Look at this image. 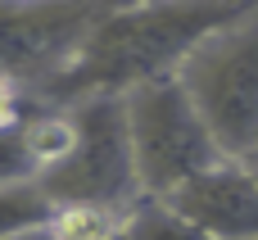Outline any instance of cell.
<instances>
[{
	"instance_id": "cell-1",
	"label": "cell",
	"mask_w": 258,
	"mask_h": 240,
	"mask_svg": "<svg viewBox=\"0 0 258 240\" xmlns=\"http://www.w3.org/2000/svg\"><path fill=\"white\" fill-rule=\"evenodd\" d=\"M240 14L245 5H104L100 23L86 32L63 73L36 91V100L68 109L95 95H132L150 82L177 77L186 59Z\"/></svg>"
},
{
	"instance_id": "cell-3",
	"label": "cell",
	"mask_w": 258,
	"mask_h": 240,
	"mask_svg": "<svg viewBox=\"0 0 258 240\" xmlns=\"http://www.w3.org/2000/svg\"><path fill=\"white\" fill-rule=\"evenodd\" d=\"M177 77L227 159L258 154V5L213 32Z\"/></svg>"
},
{
	"instance_id": "cell-6",
	"label": "cell",
	"mask_w": 258,
	"mask_h": 240,
	"mask_svg": "<svg viewBox=\"0 0 258 240\" xmlns=\"http://www.w3.org/2000/svg\"><path fill=\"white\" fill-rule=\"evenodd\" d=\"M168 204L209 240H258V177L240 159H222L218 168L200 172L168 195Z\"/></svg>"
},
{
	"instance_id": "cell-4",
	"label": "cell",
	"mask_w": 258,
	"mask_h": 240,
	"mask_svg": "<svg viewBox=\"0 0 258 240\" xmlns=\"http://www.w3.org/2000/svg\"><path fill=\"white\" fill-rule=\"evenodd\" d=\"M122 100H127V132H132L141 191L150 200L177 195L186 182H195L200 172H209L227 159L222 145L213 141L209 123L200 118L195 100L186 95L181 77L150 82Z\"/></svg>"
},
{
	"instance_id": "cell-7",
	"label": "cell",
	"mask_w": 258,
	"mask_h": 240,
	"mask_svg": "<svg viewBox=\"0 0 258 240\" xmlns=\"http://www.w3.org/2000/svg\"><path fill=\"white\" fill-rule=\"evenodd\" d=\"M54 200L36 186V182H23V186H0V240H18L27 231H45L54 222Z\"/></svg>"
},
{
	"instance_id": "cell-9",
	"label": "cell",
	"mask_w": 258,
	"mask_h": 240,
	"mask_svg": "<svg viewBox=\"0 0 258 240\" xmlns=\"http://www.w3.org/2000/svg\"><path fill=\"white\" fill-rule=\"evenodd\" d=\"M32 113V109H27ZM27 113L9 127H0V186H23V182H41V159L32 150V132H27Z\"/></svg>"
},
{
	"instance_id": "cell-8",
	"label": "cell",
	"mask_w": 258,
	"mask_h": 240,
	"mask_svg": "<svg viewBox=\"0 0 258 240\" xmlns=\"http://www.w3.org/2000/svg\"><path fill=\"white\" fill-rule=\"evenodd\" d=\"M122 240H209L190 218H181L168 200H141L127 218V231Z\"/></svg>"
},
{
	"instance_id": "cell-10",
	"label": "cell",
	"mask_w": 258,
	"mask_h": 240,
	"mask_svg": "<svg viewBox=\"0 0 258 240\" xmlns=\"http://www.w3.org/2000/svg\"><path fill=\"white\" fill-rule=\"evenodd\" d=\"M32 104H36V95H32V91H23L14 77H5V73H0V127L18 123Z\"/></svg>"
},
{
	"instance_id": "cell-12",
	"label": "cell",
	"mask_w": 258,
	"mask_h": 240,
	"mask_svg": "<svg viewBox=\"0 0 258 240\" xmlns=\"http://www.w3.org/2000/svg\"><path fill=\"white\" fill-rule=\"evenodd\" d=\"M245 168H249V172L258 177V154H249V159H245Z\"/></svg>"
},
{
	"instance_id": "cell-2",
	"label": "cell",
	"mask_w": 258,
	"mask_h": 240,
	"mask_svg": "<svg viewBox=\"0 0 258 240\" xmlns=\"http://www.w3.org/2000/svg\"><path fill=\"white\" fill-rule=\"evenodd\" d=\"M73 113V150L36 182L54 209H109L132 213L145 191L132 154L127 132V100L122 95H95L82 104H68Z\"/></svg>"
},
{
	"instance_id": "cell-11",
	"label": "cell",
	"mask_w": 258,
	"mask_h": 240,
	"mask_svg": "<svg viewBox=\"0 0 258 240\" xmlns=\"http://www.w3.org/2000/svg\"><path fill=\"white\" fill-rule=\"evenodd\" d=\"M18 240H54V231L45 227V231H27V236H18Z\"/></svg>"
},
{
	"instance_id": "cell-5",
	"label": "cell",
	"mask_w": 258,
	"mask_h": 240,
	"mask_svg": "<svg viewBox=\"0 0 258 240\" xmlns=\"http://www.w3.org/2000/svg\"><path fill=\"white\" fill-rule=\"evenodd\" d=\"M104 5H0V73L41 91L77 54Z\"/></svg>"
}]
</instances>
